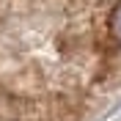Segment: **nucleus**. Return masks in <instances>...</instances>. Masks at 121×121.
I'll return each instance as SVG.
<instances>
[{
    "mask_svg": "<svg viewBox=\"0 0 121 121\" xmlns=\"http://www.w3.org/2000/svg\"><path fill=\"white\" fill-rule=\"evenodd\" d=\"M110 36L121 44V3L113 8V14H110Z\"/></svg>",
    "mask_w": 121,
    "mask_h": 121,
    "instance_id": "f257e3e1",
    "label": "nucleus"
}]
</instances>
